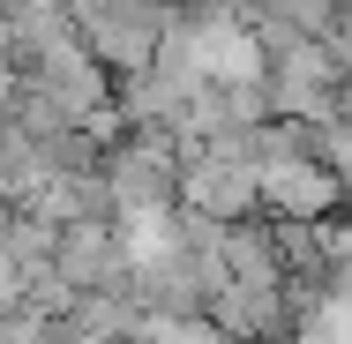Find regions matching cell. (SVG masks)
Returning <instances> with one entry per match:
<instances>
[{
	"mask_svg": "<svg viewBox=\"0 0 352 344\" xmlns=\"http://www.w3.org/2000/svg\"><path fill=\"white\" fill-rule=\"evenodd\" d=\"M345 209V195L307 165V157H292V165H270L263 172V217H285V225H330Z\"/></svg>",
	"mask_w": 352,
	"mask_h": 344,
	"instance_id": "cell-4",
	"label": "cell"
},
{
	"mask_svg": "<svg viewBox=\"0 0 352 344\" xmlns=\"http://www.w3.org/2000/svg\"><path fill=\"white\" fill-rule=\"evenodd\" d=\"M225 277L240 292H285V270H278V247H270V225L263 217L225 225Z\"/></svg>",
	"mask_w": 352,
	"mask_h": 344,
	"instance_id": "cell-5",
	"label": "cell"
},
{
	"mask_svg": "<svg viewBox=\"0 0 352 344\" xmlns=\"http://www.w3.org/2000/svg\"><path fill=\"white\" fill-rule=\"evenodd\" d=\"M180 209L188 217H210V225H248V217H263V172L255 165L188 157L180 165Z\"/></svg>",
	"mask_w": 352,
	"mask_h": 344,
	"instance_id": "cell-2",
	"label": "cell"
},
{
	"mask_svg": "<svg viewBox=\"0 0 352 344\" xmlns=\"http://www.w3.org/2000/svg\"><path fill=\"white\" fill-rule=\"evenodd\" d=\"M53 277L68 284L75 299L82 292H128V247L113 225H68L60 247H53Z\"/></svg>",
	"mask_w": 352,
	"mask_h": 344,
	"instance_id": "cell-3",
	"label": "cell"
},
{
	"mask_svg": "<svg viewBox=\"0 0 352 344\" xmlns=\"http://www.w3.org/2000/svg\"><path fill=\"white\" fill-rule=\"evenodd\" d=\"M53 344H90V337H68V330H53Z\"/></svg>",
	"mask_w": 352,
	"mask_h": 344,
	"instance_id": "cell-8",
	"label": "cell"
},
{
	"mask_svg": "<svg viewBox=\"0 0 352 344\" xmlns=\"http://www.w3.org/2000/svg\"><path fill=\"white\" fill-rule=\"evenodd\" d=\"M0 344H53V322L30 314L23 299H8V307H0Z\"/></svg>",
	"mask_w": 352,
	"mask_h": 344,
	"instance_id": "cell-7",
	"label": "cell"
},
{
	"mask_svg": "<svg viewBox=\"0 0 352 344\" xmlns=\"http://www.w3.org/2000/svg\"><path fill=\"white\" fill-rule=\"evenodd\" d=\"M60 330H68V337H90V344H135L142 337V307L128 292H82Z\"/></svg>",
	"mask_w": 352,
	"mask_h": 344,
	"instance_id": "cell-6",
	"label": "cell"
},
{
	"mask_svg": "<svg viewBox=\"0 0 352 344\" xmlns=\"http://www.w3.org/2000/svg\"><path fill=\"white\" fill-rule=\"evenodd\" d=\"M165 23H173V0H105L98 15L75 23V38H82V53H90L98 68L120 82V75H142V68H150Z\"/></svg>",
	"mask_w": 352,
	"mask_h": 344,
	"instance_id": "cell-1",
	"label": "cell"
}]
</instances>
